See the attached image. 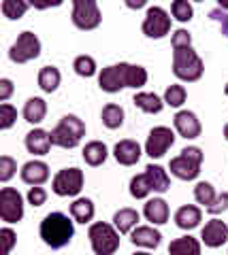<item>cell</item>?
I'll return each instance as SVG.
<instances>
[{"label":"cell","mask_w":228,"mask_h":255,"mask_svg":"<svg viewBox=\"0 0 228 255\" xmlns=\"http://www.w3.org/2000/svg\"><path fill=\"white\" fill-rule=\"evenodd\" d=\"M147 83V70L143 66H132V64H113V66L103 68L98 77V85L103 92L115 94L122 87H143Z\"/></svg>","instance_id":"1"},{"label":"cell","mask_w":228,"mask_h":255,"mask_svg":"<svg viewBox=\"0 0 228 255\" xmlns=\"http://www.w3.org/2000/svg\"><path fill=\"white\" fill-rule=\"evenodd\" d=\"M75 234L73 221H70L64 213H49L41 221V238L47 247L51 249H62L70 243Z\"/></svg>","instance_id":"2"},{"label":"cell","mask_w":228,"mask_h":255,"mask_svg":"<svg viewBox=\"0 0 228 255\" xmlns=\"http://www.w3.org/2000/svg\"><path fill=\"white\" fill-rule=\"evenodd\" d=\"M203 60L199 58V53L192 49V45L188 47H175L173 49V73H175L177 79L182 81H199L203 77Z\"/></svg>","instance_id":"3"},{"label":"cell","mask_w":228,"mask_h":255,"mask_svg":"<svg viewBox=\"0 0 228 255\" xmlns=\"http://www.w3.org/2000/svg\"><path fill=\"white\" fill-rule=\"evenodd\" d=\"M85 134V124L75 115H64L60 119V124L49 132L51 145L62 147V149H73L81 142Z\"/></svg>","instance_id":"4"},{"label":"cell","mask_w":228,"mask_h":255,"mask_svg":"<svg viewBox=\"0 0 228 255\" xmlns=\"http://www.w3.org/2000/svg\"><path fill=\"white\" fill-rule=\"evenodd\" d=\"M88 238L96 255H113L117 251V247H120V232L113 226L103 223V221L92 223Z\"/></svg>","instance_id":"5"},{"label":"cell","mask_w":228,"mask_h":255,"mask_svg":"<svg viewBox=\"0 0 228 255\" xmlns=\"http://www.w3.org/2000/svg\"><path fill=\"white\" fill-rule=\"evenodd\" d=\"M201 162H203V151L199 147H186L182 151V155L173 157L169 168L175 174L177 179L182 181H192L199 177L201 172Z\"/></svg>","instance_id":"6"},{"label":"cell","mask_w":228,"mask_h":255,"mask_svg":"<svg viewBox=\"0 0 228 255\" xmlns=\"http://www.w3.org/2000/svg\"><path fill=\"white\" fill-rule=\"evenodd\" d=\"M41 55V41L34 32H21L17 36V41L13 43V47L9 49V58L15 64H26L30 60H34Z\"/></svg>","instance_id":"7"},{"label":"cell","mask_w":228,"mask_h":255,"mask_svg":"<svg viewBox=\"0 0 228 255\" xmlns=\"http://www.w3.org/2000/svg\"><path fill=\"white\" fill-rule=\"evenodd\" d=\"M100 9L94 0H75L73 2V23L79 30H94L100 26Z\"/></svg>","instance_id":"8"},{"label":"cell","mask_w":228,"mask_h":255,"mask_svg":"<svg viewBox=\"0 0 228 255\" xmlns=\"http://www.w3.org/2000/svg\"><path fill=\"white\" fill-rule=\"evenodd\" d=\"M0 217L6 223H17L23 217V200L21 194L13 187L0 189Z\"/></svg>","instance_id":"9"},{"label":"cell","mask_w":228,"mask_h":255,"mask_svg":"<svg viewBox=\"0 0 228 255\" xmlns=\"http://www.w3.org/2000/svg\"><path fill=\"white\" fill-rule=\"evenodd\" d=\"M173 142H175V134H173L171 128L158 126L149 132L147 142H145V153L152 159H158L173 147Z\"/></svg>","instance_id":"10"},{"label":"cell","mask_w":228,"mask_h":255,"mask_svg":"<svg viewBox=\"0 0 228 255\" xmlns=\"http://www.w3.org/2000/svg\"><path fill=\"white\" fill-rule=\"evenodd\" d=\"M171 32V17L160 6H149L143 19V34L149 38H162Z\"/></svg>","instance_id":"11"},{"label":"cell","mask_w":228,"mask_h":255,"mask_svg":"<svg viewBox=\"0 0 228 255\" xmlns=\"http://www.w3.org/2000/svg\"><path fill=\"white\" fill-rule=\"evenodd\" d=\"M83 189V172L79 168H64L53 177V191L58 196H77Z\"/></svg>","instance_id":"12"},{"label":"cell","mask_w":228,"mask_h":255,"mask_svg":"<svg viewBox=\"0 0 228 255\" xmlns=\"http://www.w3.org/2000/svg\"><path fill=\"white\" fill-rule=\"evenodd\" d=\"M203 243H205L207 247H211V249H216V247H222L226 241H228V226L224 221L220 219H211L205 228H203Z\"/></svg>","instance_id":"13"},{"label":"cell","mask_w":228,"mask_h":255,"mask_svg":"<svg viewBox=\"0 0 228 255\" xmlns=\"http://www.w3.org/2000/svg\"><path fill=\"white\" fill-rule=\"evenodd\" d=\"M175 130L184 138H196L201 136V122L192 111H179L175 115Z\"/></svg>","instance_id":"14"},{"label":"cell","mask_w":228,"mask_h":255,"mask_svg":"<svg viewBox=\"0 0 228 255\" xmlns=\"http://www.w3.org/2000/svg\"><path fill=\"white\" fill-rule=\"evenodd\" d=\"M49 179V166H47L45 162H28V164H23V168H21V181L23 183H28V185H32V187H38V185H43V183Z\"/></svg>","instance_id":"15"},{"label":"cell","mask_w":228,"mask_h":255,"mask_svg":"<svg viewBox=\"0 0 228 255\" xmlns=\"http://www.w3.org/2000/svg\"><path fill=\"white\" fill-rule=\"evenodd\" d=\"M113 155L122 166H132L141 159V145L137 140H120L113 149Z\"/></svg>","instance_id":"16"},{"label":"cell","mask_w":228,"mask_h":255,"mask_svg":"<svg viewBox=\"0 0 228 255\" xmlns=\"http://www.w3.org/2000/svg\"><path fill=\"white\" fill-rule=\"evenodd\" d=\"M49 147H51L49 132H45V130H41V128H36V130L26 134V149L30 151V153L45 155V153H49Z\"/></svg>","instance_id":"17"},{"label":"cell","mask_w":228,"mask_h":255,"mask_svg":"<svg viewBox=\"0 0 228 255\" xmlns=\"http://www.w3.org/2000/svg\"><path fill=\"white\" fill-rule=\"evenodd\" d=\"M132 245L137 247H147V249H156L162 241V234L158 230L149 228V226H139L137 230H132V236H130Z\"/></svg>","instance_id":"18"},{"label":"cell","mask_w":228,"mask_h":255,"mask_svg":"<svg viewBox=\"0 0 228 255\" xmlns=\"http://www.w3.org/2000/svg\"><path fill=\"white\" fill-rule=\"evenodd\" d=\"M201 219H203V213L199 206H194V204H186L182 209H177V213H175V223L182 230H194L201 223Z\"/></svg>","instance_id":"19"},{"label":"cell","mask_w":228,"mask_h":255,"mask_svg":"<svg viewBox=\"0 0 228 255\" xmlns=\"http://www.w3.org/2000/svg\"><path fill=\"white\" fill-rule=\"evenodd\" d=\"M143 215L147 221L156 223V226H162V223H167L169 219V204L162 200V198H154V200H149L143 209Z\"/></svg>","instance_id":"20"},{"label":"cell","mask_w":228,"mask_h":255,"mask_svg":"<svg viewBox=\"0 0 228 255\" xmlns=\"http://www.w3.org/2000/svg\"><path fill=\"white\" fill-rule=\"evenodd\" d=\"M169 255H201V243L192 236L175 238L169 245Z\"/></svg>","instance_id":"21"},{"label":"cell","mask_w":228,"mask_h":255,"mask_svg":"<svg viewBox=\"0 0 228 255\" xmlns=\"http://www.w3.org/2000/svg\"><path fill=\"white\" fill-rule=\"evenodd\" d=\"M145 177L149 181V185H152V191H167L169 185H171V181H169V174L167 170L162 168V166H154V164H149L147 168H145Z\"/></svg>","instance_id":"22"},{"label":"cell","mask_w":228,"mask_h":255,"mask_svg":"<svg viewBox=\"0 0 228 255\" xmlns=\"http://www.w3.org/2000/svg\"><path fill=\"white\" fill-rule=\"evenodd\" d=\"M107 155H109V149L105 142H100V140H92L83 147V159H85V164H90V166H100L107 159Z\"/></svg>","instance_id":"23"},{"label":"cell","mask_w":228,"mask_h":255,"mask_svg":"<svg viewBox=\"0 0 228 255\" xmlns=\"http://www.w3.org/2000/svg\"><path fill=\"white\" fill-rule=\"evenodd\" d=\"M47 115V105L43 98H30L23 105V119L28 124H41Z\"/></svg>","instance_id":"24"},{"label":"cell","mask_w":228,"mask_h":255,"mask_svg":"<svg viewBox=\"0 0 228 255\" xmlns=\"http://www.w3.org/2000/svg\"><path fill=\"white\" fill-rule=\"evenodd\" d=\"M137 221H139V213L135 209H120L113 215V226L120 234L130 232V230L137 226Z\"/></svg>","instance_id":"25"},{"label":"cell","mask_w":228,"mask_h":255,"mask_svg":"<svg viewBox=\"0 0 228 255\" xmlns=\"http://www.w3.org/2000/svg\"><path fill=\"white\" fill-rule=\"evenodd\" d=\"M132 102L141 109V111H145V113H160L162 107H164V102L158 98L156 94H149V92H139L135 94V98H132Z\"/></svg>","instance_id":"26"},{"label":"cell","mask_w":228,"mask_h":255,"mask_svg":"<svg viewBox=\"0 0 228 255\" xmlns=\"http://www.w3.org/2000/svg\"><path fill=\"white\" fill-rule=\"evenodd\" d=\"M60 79H62L60 70L56 66H45V68H41V73H38V87H41L43 92L51 94V92L58 90Z\"/></svg>","instance_id":"27"},{"label":"cell","mask_w":228,"mask_h":255,"mask_svg":"<svg viewBox=\"0 0 228 255\" xmlns=\"http://www.w3.org/2000/svg\"><path fill=\"white\" fill-rule=\"evenodd\" d=\"M70 215H73V219L77 223L92 221V217H94V204H92V200H88V198H77V200L70 204Z\"/></svg>","instance_id":"28"},{"label":"cell","mask_w":228,"mask_h":255,"mask_svg":"<svg viewBox=\"0 0 228 255\" xmlns=\"http://www.w3.org/2000/svg\"><path fill=\"white\" fill-rule=\"evenodd\" d=\"M103 124L109 130H115L124 124V109L120 105H107L103 109Z\"/></svg>","instance_id":"29"},{"label":"cell","mask_w":228,"mask_h":255,"mask_svg":"<svg viewBox=\"0 0 228 255\" xmlns=\"http://www.w3.org/2000/svg\"><path fill=\"white\" fill-rule=\"evenodd\" d=\"M194 198H196V202L199 204H205V209H209L211 204L216 202V189H214V185L211 183H199V185L194 187Z\"/></svg>","instance_id":"30"},{"label":"cell","mask_w":228,"mask_h":255,"mask_svg":"<svg viewBox=\"0 0 228 255\" xmlns=\"http://www.w3.org/2000/svg\"><path fill=\"white\" fill-rule=\"evenodd\" d=\"M73 68L79 77H94L96 75V62H94V58H90V55H79V58H75Z\"/></svg>","instance_id":"31"},{"label":"cell","mask_w":228,"mask_h":255,"mask_svg":"<svg viewBox=\"0 0 228 255\" xmlns=\"http://www.w3.org/2000/svg\"><path fill=\"white\" fill-rule=\"evenodd\" d=\"M28 2H23V0H4L2 2V13L4 17L9 19H19L23 13L28 11Z\"/></svg>","instance_id":"32"},{"label":"cell","mask_w":228,"mask_h":255,"mask_svg":"<svg viewBox=\"0 0 228 255\" xmlns=\"http://www.w3.org/2000/svg\"><path fill=\"white\" fill-rule=\"evenodd\" d=\"M149 191H152V185H149V181H147V177H145V172H143V174H137V177L130 181V194L135 196L137 200L145 198Z\"/></svg>","instance_id":"33"},{"label":"cell","mask_w":228,"mask_h":255,"mask_svg":"<svg viewBox=\"0 0 228 255\" xmlns=\"http://www.w3.org/2000/svg\"><path fill=\"white\" fill-rule=\"evenodd\" d=\"M164 102H167L169 107H182L186 102L184 85H171V87H167V92H164Z\"/></svg>","instance_id":"34"},{"label":"cell","mask_w":228,"mask_h":255,"mask_svg":"<svg viewBox=\"0 0 228 255\" xmlns=\"http://www.w3.org/2000/svg\"><path fill=\"white\" fill-rule=\"evenodd\" d=\"M171 11H173V17L177 21H190L192 19V4L188 2V0H175V2L171 4Z\"/></svg>","instance_id":"35"},{"label":"cell","mask_w":228,"mask_h":255,"mask_svg":"<svg viewBox=\"0 0 228 255\" xmlns=\"http://www.w3.org/2000/svg\"><path fill=\"white\" fill-rule=\"evenodd\" d=\"M15 119H17V109H13L11 105H0V128L2 130H9V128L15 124Z\"/></svg>","instance_id":"36"},{"label":"cell","mask_w":228,"mask_h":255,"mask_svg":"<svg viewBox=\"0 0 228 255\" xmlns=\"http://www.w3.org/2000/svg\"><path fill=\"white\" fill-rule=\"evenodd\" d=\"M15 170H17V164H15L13 157H9V155L0 157V181L6 183L15 174Z\"/></svg>","instance_id":"37"},{"label":"cell","mask_w":228,"mask_h":255,"mask_svg":"<svg viewBox=\"0 0 228 255\" xmlns=\"http://www.w3.org/2000/svg\"><path fill=\"white\" fill-rule=\"evenodd\" d=\"M15 232L11 228H2L0 230V243H2V251H0V255H9L11 249H13V245H15Z\"/></svg>","instance_id":"38"},{"label":"cell","mask_w":228,"mask_h":255,"mask_svg":"<svg viewBox=\"0 0 228 255\" xmlns=\"http://www.w3.org/2000/svg\"><path fill=\"white\" fill-rule=\"evenodd\" d=\"M47 200V191L43 187H30L28 191V202L32 206H43Z\"/></svg>","instance_id":"39"},{"label":"cell","mask_w":228,"mask_h":255,"mask_svg":"<svg viewBox=\"0 0 228 255\" xmlns=\"http://www.w3.org/2000/svg\"><path fill=\"white\" fill-rule=\"evenodd\" d=\"M188 45H192V36H190V32L188 30H177L175 34H173V49L175 47H188Z\"/></svg>","instance_id":"40"},{"label":"cell","mask_w":228,"mask_h":255,"mask_svg":"<svg viewBox=\"0 0 228 255\" xmlns=\"http://www.w3.org/2000/svg\"><path fill=\"white\" fill-rule=\"evenodd\" d=\"M226 209H228V194L224 191V194H220V196L216 198V202L209 206L207 213H211V215H218V213H222V211H226Z\"/></svg>","instance_id":"41"},{"label":"cell","mask_w":228,"mask_h":255,"mask_svg":"<svg viewBox=\"0 0 228 255\" xmlns=\"http://www.w3.org/2000/svg\"><path fill=\"white\" fill-rule=\"evenodd\" d=\"M11 94H13V83H11V79H2L0 81V100L6 102L11 98Z\"/></svg>","instance_id":"42"},{"label":"cell","mask_w":228,"mask_h":255,"mask_svg":"<svg viewBox=\"0 0 228 255\" xmlns=\"http://www.w3.org/2000/svg\"><path fill=\"white\" fill-rule=\"evenodd\" d=\"M211 17H214V19H218L220 23H222V28H224V34L228 36V15L220 13V11H211Z\"/></svg>","instance_id":"43"},{"label":"cell","mask_w":228,"mask_h":255,"mask_svg":"<svg viewBox=\"0 0 228 255\" xmlns=\"http://www.w3.org/2000/svg\"><path fill=\"white\" fill-rule=\"evenodd\" d=\"M145 2H143V0H139V2H128V6H130V9H141V6H143Z\"/></svg>","instance_id":"44"},{"label":"cell","mask_w":228,"mask_h":255,"mask_svg":"<svg viewBox=\"0 0 228 255\" xmlns=\"http://www.w3.org/2000/svg\"><path fill=\"white\" fill-rule=\"evenodd\" d=\"M224 138H226V140H228V124H226V126H224Z\"/></svg>","instance_id":"45"},{"label":"cell","mask_w":228,"mask_h":255,"mask_svg":"<svg viewBox=\"0 0 228 255\" xmlns=\"http://www.w3.org/2000/svg\"><path fill=\"white\" fill-rule=\"evenodd\" d=\"M220 6H224V9H228V2H220Z\"/></svg>","instance_id":"46"},{"label":"cell","mask_w":228,"mask_h":255,"mask_svg":"<svg viewBox=\"0 0 228 255\" xmlns=\"http://www.w3.org/2000/svg\"><path fill=\"white\" fill-rule=\"evenodd\" d=\"M135 255H152V253H143V251H139V253H135Z\"/></svg>","instance_id":"47"},{"label":"cell","mask_w":228,"mask_h":255,"mask_svg":"<svg viewBox=\"0 0 228 255\" xmlns=\"http://www.w3.org/2000/svg\"><path fill=\"white\" fill-rule=\"evenodd\" d=\"M224 92H226V96H228V83H226V90H224Z\"/></svg>","instance_id":"48"}]
</instances>
